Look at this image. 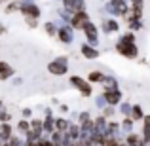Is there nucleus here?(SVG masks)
I'll use <instances>...</instances> for the list:
<instances>
[{
	"label": "nucleus",
	"mask_w": 150,
	"mask_h": 146,
	"mask_svg": "<svg viewBox=\"0 0 150 146\" xmlns=\"http://www.w3.org/2000/svg\"><path fill=\"white\" fill-rule=\"evenodd\" d=\"M116 49H118L120 55H124V57H127V59H135L137 55H139V49H137V46H135V36H133L131 32L124 34V36L120 38V42L116 44Z\"/></svg>",
	"instance_id": "obj_1"
},
{
	"label": "nucleus",
	"mask_w": 150,
	"mask_h": 146,
	"mask_svg": "<svg viewBox=\"0 0 150 146\" xmlns=\"http://www.w3.org/2000/svg\"><path fill=\"white\" fill-rule=\"evenodd\" d=\"M48 70L51 74H55V76H63V74L67 72V57H59V59H55L53 63H50Z\"/></svg>",
	"instance_id": "obj_2"
},
{
	"label": "nucleus",
	"mask_w": 150,
	"mask_h": 146,
	"mask_svg": "<svg viewBox=\"0 0 150 146\" xmlns=\"http://www.w3.org/2000/svg\"><path fill=\"white\" fill-rule=\"evenodd\" d=\"M70 84H72L74 87H78V91H80L84 97H89V95H91V85H89V82L82 80L80 76H72V78H70Z\"/></svg>",
	"instance_id": "obj_3"
},
{
	"label": "nucleus",
	"mask_w": 150,
	"mask_h": 146,
	"mask_svg": "<svg viewBox=\"0 0 150 146\" xmlns=\"http://www.w3.org/2000/svg\"><path fill=\"white\" fill-rule=\"evenodd\" d=\"M105 99H106V102H108L110 106L120 104V102H122V93H120V89H118V87H110V89H106Z\"/></svg>",
	"instance_id": "obj_4"
},
{
	"label": "nucleus",
	"mask_w": 150,
	"mask_h": 146,
	"mask_svg": "<svg viewBox=\"0 0 150 146\" xmlns=\"http://www.w3.org/2000/svg\"><path fill=\"white\" fill-rule=\"evenodd\" d=\"M70 23H72L74 29H84V27L89 23V17H88L86 11H76V13L72 15V19H70Z\"/></svg>",
	"instance_id": "obj_5"
},
{
	"label": "nucleus",
	"mask_w": 150,
	"mask_h": 146,
	"mask_svg": "<svg viewBox=\"0 0 150 146\" xmlns=\"http://www.w3.org/2000/svg\"><path fill=\"white\" fill-rule=\"evenodd\" d=\"M84 32H86V38H88L89 44H91V46H97V27L93 25L91 21L84 27Z\"/></svg>",
	"instance_id": "obj_6"
},
{
	"label": "nucleus",
	"mask_w": 150,
	"mask_h": 146,
	"mask_svg": "<svg viewBox=\"0 0 150 146\" xmlns=\"http://www.w3.org/2000/svg\"><path fill=\"white\" fill-rule=\"evenodd\" d=\"M11 137H13V131H11V125L8 123H0V142L2 144H6L8 140L11 139Z\"/></svg>",
	"instance_id": "obj_7"
},
{
	"label": "nucleus",
	"mask_w": 150,
	"mask_h": 146,
	"mask_svg": "<svg viewBox=\"0 0 150 146\" xmlns=\"http://www.w3.org/2000/svg\"><path fill=\"white\" fill-rule=\"evenodd\" d=\"M19 10H21L23 13H25V17H34V19H36L38 15H40V10H38V8L34 6V4H23V6L19 8Z\"/></svg>",
	"instance_id": "obj_8"
},
{
	"label": "nucleus",
	"mask_w": 150,
	"mask_h": 146,
	"mask_svg": "<svg viewBox=\"0 0 150 146\" xmlns=\"http://www.w3.org/2000/svg\"><path fill=\"white\" fill-rule=\"evenodd\" d=\"M13 76V68H11L8 63L0 61V80H8V78Z\"/></svg>",
	"instance_id": "obj_9"
},
{
	"label": "nucleus",
	"mask_w": 150,
	"mask_h": 146,
	"mask_svg": "<svg viewBox=\"0 0 150 146\" xmlns=\"http://www.w3.org/2000/svg\"><path fill=\"white\" fill-rule=\"evenodd\" d=\"M57 36H59V40H61V42L69 44V42H72V30H70L69 27H63V29H59Z\"/></svg>",
	"instance_id": "obj_10"
},
{
	"label": "nucleus",
	"mask_w": 150,
	"mask_h": 146,
	"mask_svg": "<svg viewBox=\"0 0 150 146\" xmlns=\"http://www.w3.org/2000/svg\"><path fill=\"white\" fill-rule=\"evenodd\" d=\"M82 53H84V57H88V59H95L97 55H99V51L95 49V46L84 44V46H82Z\"/></svg>",
	"instance_id": "obj_11"
},
{
	"label": "nucleus",
	"mask_w": 150,
	"mask_h": 146,
	"mask_svg": "<svg viewBox=\"0 0 150 146\" xmlns=\"http://www.w3.org/2000/svg\"><path fill=\"white\" fill-rule=\"evenodd\" d=\"M143 139L144 142L150 140V116H144V125H143Z\"/></svg>",
	"instance_id": "obj_12"
},
{
	"label": "nucleus",
	"mask_w": 150,
	"mask_h": 146,
	"mask_svg": "<svg viewBox=\"0 0 150 146\" xmlns=\"http://www.w3.org/2000/svg\"><path fill=\"white\" fill-rule=\"evenodd\" d=\"M103 29H105V32H116L118 30V23L112 21V19H108V21L103 23Z\"/></svg>",
	"instance_id": "obj_13"
},
{
	"label": "nucleus",
	"mask_w": 150,
	"mask_h": 146,
	"mask_svg": "<svg viewBox=\"0 0 150 146\" xmlns=\"http://www.w3.org/2000/svg\"><path fill=\"white\" fill-rule=\"evenodd\" d=\"M129 118H133V120H144V114H143V108H141L139 104H135L131 108V116Z\"/></svg>",
	"instance_id": "obj_14"
},
{
	"label": "nucleus",
	"mask_w": 150,
	"mask_h": 146,
	"mask_svg": "<svg viewBox=\"0 0 150 146\" xmlns=\"http://www.w3.org/2000/svg\"><path fill=\"white\" fill-rule=\"evenodd\" d=\"M103 80H106L105 78V74L103 72H89V76H88V82H93V84H95V82H103Z\"/></svg>",
	"instance_id": "obj_15"
},
{
	"label": "nucleus",
	"mask_w": 150,
	"mask_h": 146,
	"mask_svg": "<svg viewBox=\"0 0 150 146\" xmlns=\"http://www.w3.org/2000/svg\"><path fill=\"white\" fill-rule=\"evenodd\" d=\"M69 127H70V123L67 120H55V129L57 131H69Z\"/></svg>",
	"instance_id": "obj_16"
},
{
	"label": "nucleus",
	"mask_w": 150,
	"mask_h": 146,
	"mask_svg": "<svg viewBox=\"0 0 150 146\" xmlns=\"http://www.w3.org/2000/svg\"><path fill=\"white\" fill-rule=\"evenodd\" d=\"M17 129H19V131H23V133H29V129H30V123L27 121V118H25V120H21V121L17 123Z\"/></svg>",
	"instance_id": "obj_17"
},
{
	"label": "nucleus",
	"mask_w": 150,
	"mask_h": 146,
	"mask_svg": "<svg viewBox=\"0 0 150 146\" xmlns=\"http://www.w3.org/2000/svg\"><path fill=\"white\" fill-rule=\"evenodd\" d=\"M46 32H48V34H57L59 30L55 29V25H51V23H48V25H46Z\"/></svg>",
	"instance_id": "obj_18"
},
{
	"label": "nucleus",
	"mask_w": 150,
	"mask_h": 146,
	"mask_svg": "<svg viewBox=\"0 0 150 146\" xmlns=\"http://www.w3.org/2000/svg\"><path fill=\"white\" fill-rule=\"evenodd\" d=\"M8 120H10V114H8V112H2V110H0V121H2V123H6Z\"/></svg>",
	"instance_id": "obj_19"
},
{
	"label": "nucleus",
	"mask_w": 150,
	"mask_h": 146,
	"mask_svg": "<svg viewBox=\"0 0 150 146\" xmlns=\"http://www.w3.org/2000/svg\"><path fill=\"white\" fill-rule=\"evenodd\" d=\"M112 114H114V110H112V106H106V108H105V112H103V116H106V118H108V116H112Z\"/></svg>",
	"instance_id": "obj_20"
},
{
	"label": "nucleus",
	"mask_w": 150,
	"mask_h": 146,
	"mask_svg": "<svg viewBox=\"0 0 150 146\" xmlns=\"http://www.w3.org/2000/svg\"><path fill=\"white\" fill-rule=\"evenodd\" d=\"M23 116H25V118H30V110L25 108V110H23Z\"/></svg>",
	"instance_id": "obj_21"
},
{
	"label": "nucleus",
	"mask_w": 150,
	"mask_h": 146,
	"mask_svg": "<svg viewBox=\"0 0 150 146\" xmlns=\"http://www.w3.org/2000/svg\"><path fill=\"white\" fill-rule=\"evenodd\" d=\"M61 112H69V106H67V104H61Z\"/></svg>",
	"instance_id": "obj_22"
},
{
	"label": "nucleus",
	"mask_w": 150,
	"mask_h": 146,
	"mask_svg": "<svg viewBox=\"0 0 150 146\" xmlns=\"http://www.w3.org/2000/svg\"><path fill=\"white\" fill-rule=\"evenodd\" d=\"M4 30H6V29H4V25H0V34H4Z\"/></svg>",
	"instance_id": "obj_23"
},
{
	"label": "nucleus",
	"mask_w": 150,
	"mask_h": 146,
	"mask_svg": "<svg viewBox=\"0 0 150 146\" xmlns=\"http://www.w3.org/2000/svg\"><path fill=\"white\" fill-rule=\"evenodd\" d=\"M0 2H4V0H0Z\"/></svg>",
	"instance_id": "obj_24"
}]
</instances>
